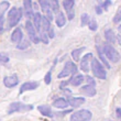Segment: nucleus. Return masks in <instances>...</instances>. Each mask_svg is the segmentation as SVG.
<instances>
[{
	"label": "nucleus",
	"instance_id": "nucleus-4",
	"mask_svg": "<svg viewBox=\"0 0 121 121\" xmlns=\"http://www.w3.org/2000/svg\"><path fill=\"white\" fill-rule=\"evenodd\" d=\"M33 109L32 105H26L20 101H14L11 102L8 108V115H12L14 112H21V111H30Z\"/></svg>",
	"mask_w": 121,
	"mask_h": 121
},
{
	"label": "nucleus",
	"instance_id": "nucleus-7",
	"mask_svg": "<svg viewBox=\"0 0 121 121\" xmlns=\"http://www.w3.org/2000/svg\"><path fill=\"white\" fill-rule=\"evenodd\" d=\"M24 26H26V33L29 35L30 40H31L34 44H39V43H40V36L36 34V30H35L34 26H33V22H32L31 20H26Z\"/></svg>",
	"mask_w": 121,
	"mask_h": 121
},
{
	"label": "nucleus",
	"instance_id": "nucleus-17",
	"mask_svg": "<svg viewBox=\"0 0 121 121\" xmlns=\"http://www.w3.org/2000/svg\"><path fill=\"white\" fill-rule=\"evenodd\" d=\"M84 80H85V76L82 75V74H77V75L73 76L68 80V83H69L72 86H79V85L83 84Z\"/></svg>",
	"mask_w": 121,
	"mask_h": 121
},
{
	"label": "nucleus",
	"instance_id": "nucleus-21",
	"mask_svg": "<svg viewBox=\"0 0 121 121\" xmlns=\"http://www.w3.org/2000/svg\"><path fill=\"white\" fill-rule=\"evenodd\" d=\"M55 22H56V26H57L58 28H63V26L66 24V18H65V14H64L62 11L56 13Z\"/></svg>",
	"mask_w": 121,
	"mask_h": 121
},
{
	"label": "nucleus",
	"instance_id": "nucleus-19",
	"mask_svg": "<svg viewBox=\"0 0 121 121\" xmlns=\"http://www.w3.org/2000/svg\"><path fill=\"white\" fill-rule=\"evenodd\" d=\"M52 28L51 26V21L48 20V18L45 16H42V19H41V33L42 32H45L48 33V30Z\"/></svg>",
	"mask_w": 121,
	"mask_h": 121
},
{
	"label": "nucleus",
	"instance_id": "nucleus-15",
	"mask_svg": "<svg viewBox=\"0 0 121 121\" xmlns=\"http://www.w3.org/2000/svg\"><path fill=\"white\" fill-rule=\"evenodd\" d=\"M80 91H82V94L85 96H87V97H94V96L96 95V88L94 86H91V85H85V86H83L82 88H80Z\"/></svg>",
	"mask_w": 121,
	"mask_h": 121
},
{
	"label": "nucleus",
	"instance_id": "nucleus-36",
	"mask_svg": "<svg viewBox=\"0 0 121 121\" xmlns=\"http://www.w3.org/2000/svg\"><path fill=\"white\" fill-rule=\"evenodd\" d=\"M110 4H111V1H106V2L102 3V8H104V9H107L108 6H110Z\"/></svg>",
	"mask_w": 121,
	"mask_h": 121
},
{
	"label": "nucleus",
	"instance_id": "nucleus-33",
	"mask_svg": "<svg viewBox=\"0 0 121 121\" xmlns=\"http://www.w3.org/2000/svg\"><path fill=\"white\" fill-rule=\"evenodd\" d=\"M88 28H89L90 31H96V30H97L98 24L96 22V20H90V22L88 23Z\"/></svg>",
	"mask_w": 121,
	"mask_h": 121
},
{
	"label": "nucleus",
	"instance_id": "nucleus-22",
	"mask_svg": "<svg viewBox=\"0 0 121 121\" xmlns=\"http://www.w3.org/2000/svg\"><path fill=\"white\" fill-rule=\"evenodd\" d=\"M105 39L107 40L109 44H112L116 42V35H115V32L112 31L111 29H108L105 31Z\"/></svg>",
	"mask_w": 121,
	"mask_h": 121
},
{
	"label": "nucleus",
	"instance_id": "nucleus-32",
	"mask_svg": "<svg viewBox=\"0 0 121 121\" xmlns=\"http://www.w3.org/2000/svg\"><path fill=\"white\" fill-rule=\"evenodd\" d=\"M51 82H52V70H48L44 76V83L46 84V85H50Z\"/></svg>",
	"mask_w": 121,
	"mask_h": 121
},
{
	"label": "nucleus",
	"instance_id": "nucleus-26",
	"mask_svg": "<svg viewBox=\"0 0 121 121\" xmlns=\"http://www.w3.org/2000/svg\"><path fill=\"white\" fill-rule=\"evenodd\" d=\"M50 8H51L52 12L58 13L60 12V2L57 0H52V1H50Z\"/></svg>",
	"mask_w": 121,
	"mask_h": 121
},
{
	"label": "nucleus",
	"instance_id": "nucleus-31",
	"mask_svg": "<svg viewBox=\"0 0 121 121\" xmlns=\"http://www.w3.org/2000/svg\"><path fill=\"white\" fill-rule=\"evenodd\" d=\"M40 36V41H42L44 44H48V33H45V32H42L41 34L39 35Z\"/></svg>",
	"mask_w": 121,
	"mask_h": 121
},
{
	"label": "nucleus",
	"instance_id": "nucleus-23",
	"mask_svg": "<svg viewBox=\"0 0 121 121\" xmlns=\"http://www.w3.org/2000/svg\"><path fill=\"white\" fill-rule=\"evenodd\" d=\"M10 7V2L9 1H1L0 2V19H4V13L8 11Z\"/></svg>",
	"mask_w": 121,
	"mask_h": 121
},
{
	"label": "nucleus",
	"instance_id": "nucleus-24",
	"mask_svg": "<svg viewBox=\"0 0 121 121\" xmlns=\"http://www.w3.org/2000/svg\"><path fill=\"white\" fill-rule=\"evenodd\" d=\"M85 51V48H76L70 54H72V57L75 62H79L80 60V56H82V53Z\"/></svg>",
	"mask_w": 121,
	"mask_h": 121
},
{
	"label": "nucleus",
	"instance_id": "nucleus-12",
	"mask_svg": "<svg viewBox=\"0 0 121 121\" xmlns=\"http://www.w3.org/2000/svg\"><path fill=\"white\" fill-rule=\"evenodd\" d=\"M40 86L39 82H26L22 84V86L20 88V94H23L24 91H29V90H34Z\"/></svg>",
	"mask_w": 121,
	"mask_h": 121
},
{
	"label": "nucleus",
	"instance_id": "nucleus-10",
	"mask_svg": "<svg viewBox=\"0 0 121 121\" xmlns=\"http://www.w3.org/2000/svg\"><path fill=\"white\" fill-rule=\"evenodd\" d=\"M19 84V78L16 74L13 75H10V76H6L3 78V85L7 87V88H13L16 87L17 85Z\"/></svg>",
	"mask_w": 121,
	"mask_h": 121
},
{
	"label": "nucleus",
	"instance_id": "nucleus-29",
	"mask_svg": "<svg viewBox=\"0 0 121 121\" xmlns=\"http://www.w3.org/2000/svg\"><path fill=\"white\" fill-rule=\"evenodd\" d=\"M97 51H98V55H99V57L101 58V60H102V63L105 64V66H106V68H110V65H109V63L106 60V58H105V55H104V52H102V50L99 46H97Z\"/></svg>",
	"mask_w": 121,
	"mask_h": 121
},
{
	"label": "nucleus",
	"instance_id": "nucleus-2",
	"mask_svg": "<svg viewBox=\"0 0 121 121\" xmlns=\"http://www.w3.org/2000/svg\"><path fill=\"white\" fill-rule=\"evenodd\" d=\"M90 67H91V72L94 76L97 77L98 79L105 80L107 78V72L98 58H92L90 62Z\"/></svg>",
	"mask_w": 121,
	"mask_h": 121
},
{
	"label": "nucleus",
	"instance_id": "nucleus-37",
	"mask_svg": "<svg viewBox=\"0 0 121 121\" xmlns=\"http://www.w3.org/2000/svg\"><path fill=\"white\" fill-rule=\"evenodd\" d=\"M96 12H97V14H101V13H102L101 7H100V6H97V7H96Z\"/></svg>",
	"mask_w": 121,
	"mask_h": 121
},
{
	"label": "nucleus",
	"instance_id": "nucleus-14",
	"mask_svg": "<svg viewBox=\"0 0 121 121\" xmlns=\"http://www.w3.org/2000/svg\"><path fill=\"white\" fill-rule=\"evenodd\" d=\"M85 101H86V99L84 98V97H68V99H67L68 105L74 107V108H76L78 106L83 105Z\"/></svg>",
	"mask_w": 121,
	"mask_h": 121
},
{
	"label": "nucleus",
	"instance_id": "nucleus-1",
	"mask_svg": "<svg viewBox=\"0 0 121 121\" xmlns=\"http://www.w3.org/2000/svg\"><path fill=\"white\" fill-rule=\"evenodd\" d=\"M22 18V8H17L13 7L9 10L8 17H7V23H8V29H12L21 21Z\"/></svg>",
	"mask_w": 121,
	"mask_h": 121
},
{
	"label": "nucleus",
	"instance_id": "nucleus-40",
	"mask_svg": "<svg viewBox=\"0 0 121 121\" xmlns=\"http://www.w3.org/2000/svg\"><path fill=\"white\" fill-rule=\"evenodd\" d=\"M118 30H119V32H120V35H121V24L118 26Z\"/></svg>",
	"mask_w": 121,
	"mask_h": 121
},
{
	"label": "nucleus",
	"instance_id": "nucleus-5",
	"mask_svg": "<svg viewBox=\"0 0 121 121\" xmlns=\"http://www.w3.org/2000/svg\"><path fill=\"white\" fill-rule=\"evenodd\" d=\"M92 117V113L87 109H80L78 111L73 112L70 116L69 121H90Z\"/></svg>",
	"mask_w": 121,
	"mask_h": 121
},
{
	"label": "nucleus",
	"instance_id": "nucleus-13",
	"mask_svg": "<svg viewBox=\"0 0 121 121\" xmlns=\"http://www.w3.org/2000/svg\"><path fill=\"white\" fill-rule=\"evenodd\" d=\"M23 40V32L21 28H16L13 30L12 34H11V41L16 44H19L20 42Z\"/></svg>",
	"mask_w": 121,
	"mask_h": 121
},
{
	"label": "nucleus",
	"instance_id": "nucleus-25",
	"mask_svg": "<svg viewBox=\"0 0 121 121\" xmlns=\"http://www.w3.org/2000/svg\"><path fill=\"white\" fill-rule=\"evenodd\" d=\"M30 41L29 40H26V39H23L22 41L20 42L19 44H17V48L18 50H21V51H24V50H26V48H30Z\"/></svg>",
	"mask_w": 121,
	"mask_h": 121
},
{
	"label": "nucleus",
	"instance_id": "nucleus-3",
	"mask_svg": "<svg viewBox=\"0 0 121 121\" xmlns=\"http://www.w3.org/2000/svg\"><path fill=\"white\" fill-rule=\"evenodd\" d=\"M102 52L105 53L106 57L108 58L110 62L112 63H118L119 60H120L121 56H120V53H119L117 50H116L111 44H106L104 45V48H102Z\"/></svg>",
	"mask_w": 121,
	"mask_h": 121
},
{
	"label": "nucleus",
	"instance_id": "nucleus-34",
	"mask_svg": "<svg viewBox=\"0 0 121 121\" xmlns=\"http://www.w3.org/2000/svg\"><path fill=\"white\" fill-rule=\"evenodd\" d=\"M85 80H87V85H91V86L96 87V82L92 79V77L87 76V77H85Z\"/></svg>",
	"mask_w": 121,
	"mask_h": 121
},
{
	"label": "nucleus",
	"instance_id": "nucleus-20",
	"mask_svg": "<svg viewBox=\"0 0 121 121\" xmlns=\"http://www.w3.org/2000/svg\"><path fill=\"white\" fill-rule=\"evenodd\" d=\"M38 110L41 112L44 117H53V113H52V109L48 105H41L38 107Z\"/></svg>",
	"mask_w": 121,
	"mask_h": 121
},
{
	"label": "nucleus",
	"instance_id": "nucleus-38",
	"mask_svg": "<svg viewBox=\"0 0 121 121\" xmlns=\"http://www.w3.org/2000/svg\"><path fill=\"white\" fill-rule=\"evenodd\" d=\"M116 112H117V116L119 117V119L121 120V108H117L116 109Z\"/></svg>",
	"mask_w": 121,
	"mask_h": 121
},
{
	"label": "nucleus",
	"instance_id": "nucleus-28",
	"mask_svg": "<svg viewBox=\"0 0 121 121\" xmlns=\"http://www.w3.org/2000/svg\"><path fill=\"white\" fill-rule=\"evenodd\" d=\"M39 4L41 6V10L43 12H48V10H51L50 8V1H46V0H40L39 1Z\"/></svg>",
	"mask_w": 121,
	"mask_h": 121
},
{
	"label": "nucleus",
	"instance_id": "nucleus-8",
	"mask_svg": "<svg viewBox=\"0 0 121 121\" xmlns=\"http://www.w3.org/2000/svg\"><path fill=\"white\" fill-rule=\"evenodd\" d=\"M62 4H63L64 9H65V11L67 13V19L72 21L74 19V17H75V9H74L75 1L74 0H64Z\"/></svg>",
	"mask_w": 121,
	"mask_h": 121
},
{
	"label": "nucleus",
	"instance_id": "nucleus-39",
	"mask_svg": "<svg viewBox=\"0 0 121 121\" xmlns=\"http://www.w3.org/2000/svg\"><path fill=\"white\" fill-rule=\"evenodd\" d=\"M121 20V17L120 16H116V18L113 19V22H119Z\"/></svg>",
	"mask_w": 121,
	"mask_h": 121
},
{
	"label": "nucleus",
	"instance_id": "nucleus-9",
	"mask_svg": "<svg viewBox=\"0 0 121 121\" xmlns=\"http://www.w3.org/2000/svg\"><path fill=\"white\" fill-rule=\"evenodd\" d=\"M91 58H92V54L91 53H87L80 58V63H79V68L80 70H83L84 73H88L89 70V63L91 62Z\"/></svg>",
	"mask_w": 121,
	"mask_h": 121
},
{
	"label": "nucleus",
	"instance_id": "nucleus-6",
	"mask_svg": "<svg viewBox=\"0 0 121 121\" xmlns=\"http://www.w3.org/2000/svg\"><path fill=\"white\" fill-rule=\"evenodd\" d=\"M76 72H77L76 64L74 63V62L68 60V62L65 63V66H64L63 70L57 75V78L62 79V78H64V77H68V76H70V75H73V74H75Z\"/></svg>",
	"mask_w": 121,
	"mask_h": 121
},
{
	"label": "nucleus",
	"instance_id": "nucleus-41",
	"mask_svg": "<svg viewBox=\"0 0 121 121\" xmlns=\"http://www.w3.org/2000/svg\"><path fill=\"white\" fill-rule=\"evenodd\" d=\"M120 14H121V11H120Z\"/></svg>",
	"mask_w": 121,
	"mask_h": 121
},
{
	"label": "nucleus",
	"instance_id": "nucleus-18",
	"mask_svg": "<svg viewBox=\"0 0 121 121\" xmlns=\"http://www.w3.org/2000/svg\"><path fill=\"white\" fill-rule=\"evenodd\" d=\"M52 106L57 109H65L68 107V102H67V100L65 98H57L53 101Z\"/></svg>",
	"mask_w": 121,
	"mask_h": 121
},
{
	"label": "nucleus",
	"instance_id": "nucleus-16",
	"mask_svg": "<svg viewBox=\"0 0 121 121\" xmlns=\"http://www.w3.org/2000/svg\"><path fill=\"white\" fill-rule=\"evenodd\" d=\"M33 26H34L36 32H39L41 34V19H42V14L40 12H34L33 14Z\"/></svg>",
	"mask_w": 121,
	"mask_h": 121
},
{
	"label": "nucleus",
	"instance_id": "nucleus-35",
	"mask_svg": "<svg viewBox=\"0 0 121 121\" xmlns=\"http://www.w3.org/2000/svg\"><path fill=\"white\" fill-rule=\"evenodd\" d=\"M48 39H54L55 38V33H54V30H53V28H51V29L48 30Z\"/></svg>",
	"mask_w": 121,
	"mask_h": 121
},
{
	"label": "nucleus",
	"instance_id": "nucleus-27",
	"mask_svg": "<svg viewBox=\"0 0 121 121\" xmlns=\"http://www.w3.org/2000/svg\"><path fill=\"white\" fill-rule=\"evenodd\" d=\"M90 22V17H89V14L88 13H83L82 16H80V26H87L88 23Z\"/></svg>",
	"mask_w": 121,
	"mask_h": 121
},
{
	"label": "nucleus",
	"instance_id": "nucleus-30",
	"mask_svg": "<svg viewBox=\"0 0 121 121\" xmlns=\"http://www.w3.org/2000/svg\"><path fill=\"white\" fill-rule=\"evenodd\" d=\"M10 57L7 53H0V64H7L9 63Z\"/></svg>",
	"mask_w": 121,
	"mask_h": 121
},
{
	"label": "nucleus",
	"instance_id": "nucleus-11",
	"mask_svg": "<svg viewBox=\"0 0 121 121\" xmlns=\"http://www.w3.org/2000/svg\"><path fill=\"white\" fill-rule=\"evenodd\" d=\"M23 7H24V14L26 18H28V20L33 18L34 11H33V7H32V1L30 0H24L23 1Z\"/></svg>",
	"mask_w": 121,
	"mask_h": 121
}]
</instances>
